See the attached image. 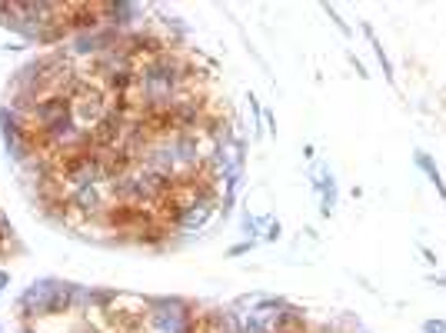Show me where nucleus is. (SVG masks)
<instances>
[{"label": "nucleus", "instance_id": "nucleus-7", "mask_svg": "<svg viewBox=\"0 0 446 333\" xmlns=\"http://www.w3.org/2000/svg\"><path fill=\"white\" fill-rule=\"evenodd\" d=\"M270 220H273L270 213H263V217H253V213H246V210H243V213H240L243 237H246V240H257V234H260L263 227H270Z\"/></svg>", "mask_w": 446, "mask_h": 333}, {"label": "nucleus", "instance_id": "nucleus-4", "mask_svg": "<svg viewBox=\"0 0 446 333\" xmlns=\"http://www.w3.org/2000/svg\"><path fill=\"white\" fill-rule=\"evenodd\" d=\"M67 113H74V100H67L60 93H47V97H40L37 111L30 113V124L34 127H47V124H54L57 117H67Z\"/></svg>", "mask_w": 446, "mask_h": 333}, {"label": "nucleus", "instance_id": "nucleus-12", "mask_svg": "<svg viewBox=\"0 0 446 333\" xmlns=\"http://www.w3.org/2000/svg\"><path fill=\"white\" fill-rule=\"evenodd\" d=\"M263 124H266V130H270V137H277V117L270 111H263Z\"/></svg>", "mask_w": 446, "mask_h": 333}, {"label": "nucleus", "instance_id": "nucleus-11", "mask_svg": "<svg viewBox=\"0 0 446 333\" xmlns=\"http://www.w3.org/2000/svg\"><path fill=\"white\" fill-rule=\"evenodd\" d=\"M423 333H446V320H423Z\"/></svg>", "mask_w": 446, "mask_h": 333}, {"label": "nucleus", "instance_id": "nucleus-3", "mask_svg": "<svg viewBox=\"0 0 446 333\" xmlns=\"http://www.w3.org/2000/svg\"><path fill=\"white\" fill-rule=\"evenodd\" d=\"M107 107H110V97H107V91H104V87H100V84L93 80L90 87H87V91H84V93H80V97L74 100V117H77V124L90 130L93 124H97V120H100V117L107 113Z\"/></svg>", "mask_w": 446, "mask_h": 333}, {"label": "nucleus", "instance_id": "nucleus-17", "mask_svg": "<svg viewBox=\"0 0 446 333\" xmlns=\"http://www.w3.org/2000/svg\"><path fill=\"white\" fill-rule=\"evenodd\" d=\"M429 283H436V287H446V277H440V274H433V277H429Z\"/></svg>", "mask_w": 446, "mask_h": 333}, {"label": "nucleus", "instance_id": "nucleus-16", "mask_svg": "<svg viewBox=\"0 0 446 333\" xmlns=\"http://www.w3.org/2000/svg\"><path fill=\"white\" fill-rule=\"evenodd\" d=\"M303 157H307V160H313V157H316V147H313V144H307V147H303Z\"/></svg>", "mask_w": 446, "mask_h": 333}, {"label": "nucleus", "instance_id": "nucleus-10", "mask_svg": "<svg viewBox=\"0 0 446 333\" xmlns=\"http://www.w3.org/2000/svg\"><path fill=\"white\" fill-rule=\"evenodd\" d=\"M280 237H283V223H280V220H270L266 234H263V240H266V243H277Z\"/></svg>", "mask_w": 446, "mask_h": 333}, {"label": "nucleus", "instance_id": "nucleus-20", "mask_svg": "<svg viewBox=\"0 0 446 333\" xmlns=\"http://www.w3.org/2000/svg\"><path fill=\"white\" fill-rule=\"evenodd\" d=\"M0 333H3V323H0Z\"/></svg>", "mask_w": 446, "mask_h": 333}, {"label": "nucleus", "instance_id": "nucleus-14", "mask_svg": "<svg viewBox=\"0 0 446 333\" xmlns=\"http://www.w3.org/2000/svg\"><path fill=\"white\" fill-rule=\"evenodd\" d=\"M350 64L356 67V74H360V77H370V74H367V67H363V64H360V60H356L353 54H350Z\"/></svg>", "mask_w": 446, "mask_h": 333}, {"label": "nucleus", "instance_id": "nucleus-5", "mask_svg": "<svg viewBox=\"0 0 446 333\" xmlns=\"http://www.w3.org/2000/svg\"><path fill=\"white\" fill-rule=\"evenodd\" d=\"M413 164H416L420 170H423V173H427L429 184L436 187V193H440V197L446 200V180H443V173H440V166H436V160L429 157L427 150H416V153H413Z\"/></svg>", "mask_w": 446, "mask_h": 333}, {"label": "nucleus", "instance_id": "nucleus-18", "mask_svg": "<svg viewBox=\"0 0 446 333\" xmlns=\"http://www.w3.org/2000/svg\"><path fill=\"white\" fill-rule=\"evenodd\" d=\"M20 333H40V330L34 327V323H23V327H20Z\"/></svg>", "mask_w": 446, "mask_h": 333}, {"label": "nucleus", "instance_id": "nucleus-2", "mask_svg": "<svg viewBox=\"0 0 446 333\" xmlns=\"http://www.w3.org/2000/svg\"><path fill=\"white\" fill-rule=\"evenodd\" d=\"M144 14H147V7L130 3V0H110V3H100V17H104V23L113 27V30H120V34L144 27V23H140Z\"/></svg>", "mask_w": 446, "mask_h": 333}, {"label": "nucleus", "instance_id": "nucleus-13", "mask_svg": "<svg viewBox=\"0 0 446 333\" xmlns=\"http://www.w3.org/2000/svg\"><path fill=\"white\" fill-rule=\"evenodd\" d=\"M420 254H423V260H427L429 267H436V254H433L429 247H420Z\"/></svg>", "mask_w": 446, "mask_h": 333}, {"label": "nucleus", "instance_id": "nucleus-6", "mask_svg": "<svg viewBox=\"0 0 446 333\" xmlns=\"http://www.w3.org/2000/svg\"><path fill=\"white\" fill-rule=\"evenodd\" d=\"M360 30H363V37L370 40L373 54H376V60H380V67H383V77H387V84H396V74H393V64H390V57H387V50H383V44L376 40V34H373V27H370V23H363Z\"/></svg>", "mask_w": 446, "mask_h": 333}, {"label": "nucleus", "instance_id": "nucleus-15", "mask_svg": "<svg viewBox=\"0 0 446 333\" xmlns=\"http://www.w3.org/2000/svg\"><path fill=\"white\" fill-rule=\"evenodd\" d=\"M7 287H10V274H7V270H0V294H3Z\"/></svg>", "mask_w": 446, "mask_h": 333}, {"label": "nucleus", "instance_id": "nucleus-8", "mask_svg": "<svg viewBox=\"0 0 446 333\" xmlns=\"http://www.w3.org/2000/svg\"><path fill=\"white\" fill-rule=\"evenodd\" d=\"M323 14H327V17L333 20V27H336V30H340V34H343V37H353V30H350V23H347V20L340 17V10H336V7H330V3H323Z\"/></svg>", "mask_w": 446, "mask_h": 333}, {"label": "nucleus", "instance_id": "nucleus-19", "mask_svg": "<svg viewBox=\"0 0 446 333\" xmlns=\"http://www.w3.org/2000/svg\"><path fill=\"white\" fill-rule=\"evenodd\" d=\"M353 333H370V330H363V327H360V330H353Z\"/></svg>", "mask_w": 446, "mask_h": 333}, {"label": "nucleus", "instance_id": "nucleus-1", "mask_svg": "<svg viewBox=\"0 0 446 333\" xmlns=\"http://www.w3.org/2000/svg\"><path fill=\"white\" fill-rule=\"evenodd\" d=\"M77 290H80V283H70V280H60V277L30 280L23 287V294L17 296L20 320L37 327V320L77 314Z\"/></svg>", "mask_w": 446, "mask_h": 333}, {"label": "nucleus", "instance_id": "nucleus-9", "mask_svg": "<svg viewBox=\"0 0 446 333\" xmlns=\"http://www.w3.org/2000/svg\"><path fill=\"white\" fill-rule=\"evenodd\" d=\"M253 247H257V240H240V243H233V247H230L226 254H230V257H246V254H250Z\"/></svg>", "mask_w": 446, "mask_h": 333}]
</instances>
